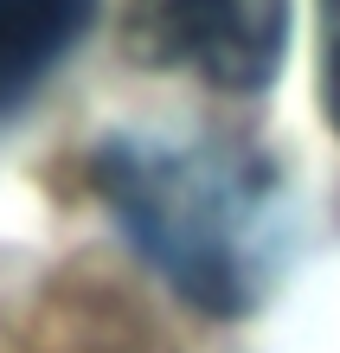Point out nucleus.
I'll list each match as a JSON object with an SVG mask.
<instances>
[{"label":"nucleus","instance_id":"nucleus-1","mask_svg":"<svg viewBox=\"0 0 340 353\" xmlns=\"http://www.w3.org/2000/svg\"><path fill=\"white\" fill-rule=\"evenodd\" d=\"M97 193L135 251L206 315H244L270 289L283 251L270 161L225 141L116 135L97 154Z\"/></svg>","mask_w":340,"mask_h":353},{"label":"nucleus","instance_id":"nucleus-2","mask_svg":"<svg viewBox=\"0 0 340 353\" xmlns=\"http://www.w3.org/2000/svg\"><path fill=\"white\" fill-rule=\"evenodd\" d=\"M122 52L199 71L212 90L257 97L289 52V0H122Z\"/></svg>","mask_w":340,"mask_h":353},{"label":"nucleus","instance_id":"nucleus-3","mask_svg":"<svg viewBox=\"0 0 340 353\" xmlns=\"http://www.w3.org/2000/svg\"><path fill=\"white\" fill-rule=\"evenodd\" d=\"M90 19V0H0V110L58 65Z\"/></svg>","mask_w":340,"mask_h":353},{"label":"nucleus","instance_id":"nucleus-4","mask_svg":"<svg viewBox=\"0 0 340 353\" xmlns=\"http://www.w3.org/2000/svg\"><path fill=\"white\" fill-rule=\"evenodd\" d=\"M321 103L340 129V0H321Z\"/></svg>","mask_w":340,"mask_h":353}]
</instances>
